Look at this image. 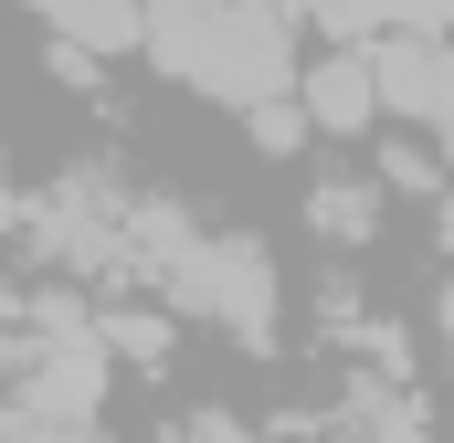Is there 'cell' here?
Instances as JSON below:
<instances>
[{"label":"cell","instance_id":"6da1fadb","mask_svg":"<svg viewBox=\"0 0 454 443\" xmlns=\"http://www.w3.org/2000/svg\"><path fill=\"white\" fill-rule=\"evenodd\" d=\"M148 11V43L180 85L254 106V96H286L296 85V53H286V11L275 0H137Z\"/></svg>","mask_w":454,"mask_h":443},{"label":"cell","instance_id":"7a4b0ae2","mask_svg":"<svg viewBox=\"0 0 454 443\" xmlns=\"http://www.w3.org/2000/svg\"><path fill=\"white\" fill-rule=\"evenodd\" d=\"M106 401V338L74 296H43V317L11 348V412L21 423H96Z\"/></svg>","mask_w":454,"mask_h":443},{"label":"cell","instance_id":"3957f363","mask_svg":"<svg viewBox=\"0 0 454 443\" xmlns=\"http://www.w3.org/2000/svg\"><path fill=\"white\" fill-rule=\"evenodd\" d=\"M169 296L201 307V317H223L232 338H264V328H275V264H264L254 232H191L180 264H169Z\"/></svg>","mask_w":454,"mask_h":443},{"label":"cell","instance_id":"277c9868","mask_svg":"<svg viewBox=\"0 0 454 443\" xmlns=\"http://www.w3.org/2000/svg\"><path fill=\"white\" fill-rule=\"evenodd\" d=\"M370 85H380V116H423V137H444V159H454V43L444 32L370 43Z\"/></svg>","mask_w":454,"mask_h":443},{"label":"cell","instance_id":"5b68a950","mask_svg":"<svg viewBox=\"0 0 454 443\" xmlns=\"http://www.w3.org/2000/svg\"><path fill=\"white\" fill-rule=\"evenodd\" d=\"M286 96H296V116H307L317 137H359V127L380 116V85H370V53H307Z\"/></svg>","mask_w":454,"mask_h":443},{"label":"cell","instance_id":"8992f818","mask_svg":"<svg viewBox=\"0 0 454 443\" xmlns=\"http://www.w3.org/2000/svg\"><path fill=\"white\" fill-rule=\"evenodd\" d=\"M32 11H43L53 43L85 53V64H96V53H127V43H148V11H137V0H32Z\"/></svg>","mask_w":454,"mask_h":443},{"label":"cell","instance_id":"52a82bcc","mask_svg":"<svg viewBox=\"0 0 454 443\" xmlns=\"http://www.w3.org/2000/svg\"><path fill=\"white\" fill-rule=\"evenodd\" d=\"M307 222H317L328 243H370V232H380V190H370V180H317V190H307Z\"/></svg>","mask_w":454,"mask_h":443},{"label":"cell","instance_id":"ba28073f","mask_svg":"<svg viewBox=\"0 0 454 443\" xmlns=\"http://www.w3.org/2000/svg\"><path fill=\"white\" fill-rule=\"evenodd\" d=\"M243 137H254L264 159H296V148H307L317 127L296 116V96H254V106H243Z\"/></svg>","mask_w":454,"mask_h":443},{"label":"cell","instance_id":"9c48e42d","mask_svg":"<svg viewBox=\"0 0 454 443\" xmlns=\"http://www.w3.org/2000/svg\"><path fill=\"white\" fill-rule=\"evenodd\" d=\"M380 180H391V190H423V201H434V159H423V148H391V159H380Z\"/></svg>","mask_w":454,"mask_h":443},{"label":"cell","instance_id":"30bf717a","mask_svg":"<svg viewBox=\"0 0 454 443\" xmlns=\"http://www.w3.org/2000/svg\"><path fill=\"white\" fill-rule=\"evenodd\" d=\"M0 443H96V433H85V423H21V412H11Z\"/></svg>","mask_w":454,"mask_h":443},{"label":"cell","instance_id":"8fae6325","mask_svg":"<svg viewBox=\"0 0 454 443\" xmlns=\"http://www.w3.org/2000/svg\"><path fill=\"white\" fill-rule=\"evenodd\" d=\"M180 443H254V433H243V423H223V412H201V423H191Z\"/></svg>","mask_w":454,"mask_h":443},{"label":"cell","instance_id":"7c38bea8","mask_svg":"<svg viewBox=\"0 0 454 443\" xmlns=\"http://www.w3.org/2000/svg\"><path fill=\"white\" fill-rule=\"evenodd\" d=\"M444 253H454V201H444Z\"/></svg>","mask_w":454,"mask_h":443},{"label":"cell","instance_id":"4fadbf2b","mask_svg":"<svg viewBox=\"0 0 454 443\" xmlns=\"http://www.w3.org/2000/svg\"><path fill=\"white\" fill-rule=\"evenodd\" d=\"M444 338H454V296H444Z\"/></svg>","mask_w":454,"mask_h":443}]
</instances>
